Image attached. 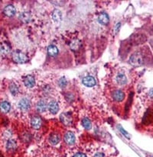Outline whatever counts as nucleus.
Listing matches in <instances>:
<instances>
[{"label": "nucleus", "mask_w": 153, "mask_h": 157, "mask_svg": "<svg viewBox=\"0 0 153 157\" xmlns=\"http://www.w3.org/2000/svg\"><path fill=\"white\" fill-rule=\"evenodd\" d=\"M112 95H113V100L118 101V102H121L125 98V93L122 90H119H119L114 91Z\"/></svg>", "instance_id": "nucleus-13"}, {"label": "nucleus", "mask_w": 153, "mask_h": 157, "mask_svg": "<svg viewBox=\"0 0 153 157\" xmlns=\"http://www.w3.org/2000/svg\"><path fill=\"white\" fill-rule=\"evenodd\" d=\"M70 49L73 50V51H77V50H78L80 47V40H73L70 43Z\"/></svg>", "instance_id": "nucleus-26"}, {"label": "nucleus", "mask_w": 153, "mask_h": 157, "mask_svg": "<svg viewBox=\"0 0 153 157\" xmlns=\"http://www.w3.org/2000/svg\"><path fill=\"white\" fill-rule=\"evenodd\" d=\"M58 52H59V51H58V48L55 45H50V46H48V53L50 56H52V57L56 56L58 54Z\"/></svg>", "instance_id": "nucleus-24"}, {"label": "nucleus", "mask_w": 153, "mask_h": 157, "mask_svg": "<svg viewBox=\"0 0 153 157\" xmlns=\"http://www.w3.org/2000/svg\"><path fill=\"white\" fill-rule=\"evenodd\" d=\"M9 90H10L11 94L13 96H17L20 92V87L18 83L14 82H12L9 85Z\"/></svg>", "instance_id": "nucleus-18"}, {"label": "nucleus", "mask_w": 153, "mask_h": 157, "mask_svg": "<svg viewBox=\"0 0 153 157\" xmlns=\"http://www.w3.org/2000/svg\"><path fill=\"white\" fill-rule=\"evenodd\" d=\"M82 84H83V86H87V87L91 88L94 87V86H95L96 85H97V81H96V79L93 77V76H85V77L82 79Z\"/></svg>", "instance_id": "nucleus-8"}, {"label": "nucleus", "mask_w": 153, "mask_h": 157, "mask_svg": "<svg viewBox=\"0 0 153 157\" xmlns=\"http://www.w3.org/2000/svg\"><path fill=\"white\" fill-rule=\"evenodd\" d=\"M4 14L8 17H12L15 15V12H16V9H15V6H12V5H8L7 6H6L4 9Z\"/></svg>", "instance_id": "nucleus-14"}, {"label": "nucleus", "mask_w": 153, "mask_h": 157, "mask_svg": "<svg viewBox=\"0 0 153 157\" xmlns=\"http://www.w3.org/2000/svg\"><path fill=\"white\" fill-rule=\"evenodd\" d=\"M11 51L10 46L7 43H2L0 45V54L7 55Z\"/></svg>", "instance_id": "nucleus-21"}, {"label": "nucleus", "mask_w": 153, "mask_h": 157, "mask_svg": "<svg viewBox=\"0 0 153 157\" xmlns=\"http://www.w3.org/2000/svg\"><path fill=\"white\" fill-rule=\"evenodd\" d=\"M109 16L107 13L105 12H103V13L100 14L98 17V21L100 23L101 25H107L109 23Z\"/></svg>", "instance_id": "nucleus-22"}, {"label": "nucleus", "mask_w": 153, "mask_h": 157, "mask_svg": "<svg viewBox=\"0 0 153 157\" xmlns=\"http://www.w3.org/2000/svg\"><path fill=\"white\" fill-rule=\"evenodd\" d=\"M70 157H88L87 156L85 153H82V152H74V153H72L71 155H70Z\"/></svg>", "instance_id": "nucleus-28"}, {"label": "nucleus", "mask_w": 153, "mask_h": 157, "mask_svg": "<svg viewBox=\"0 0 153 157\" xmlns=\"http://www.w3.org/2000/svg\"><path fill=\"white\" fill-rule=\"evenodd\" d=\"M60 120L62 122L63 124L66 125V126H69L72 123V117L68 113H62L60 115Z\"/></svg>", "instance_id": "nucleus-11"}, {"label": "nucleus", "mask_w": 153, "mask_h": 157, "mask_svg": "<svg viewBox=\"0 0 153 157\" xmlns=\"http://www.w3.org/2000/svg\"><path fill=\"white\" fill-rule=\"evenodd\" d=\"M64 142L69 146L74 145L75 143H76V136H75L74 133L73 132H67L65 135H64Z\"/></svg>", "instance_id": "nucleus-6"}, {"label": "nucleus", "mask_w": 153, "mask_h": 157, "mask_svg": "<svg viewBox=\"0 0 153 157\" xmlns=\"http://www.w3.org/2000/svg\"><path fill=\"white\" fill-rule=\"evenodd\" d=\"M51 17H52V19L57 23H59L60 21H61L62 19V13L60 10L58 9H55V10L53 11L51 14Z\"/></svg>", "instance_id": "nucleus-19"}, {"label": "nucleus", "mask_w": 153, "mask_h": 157, "mask_svg": "<svg viewBox=\"0 0 153 157\" xmlns=\"http://www.w3.org/2000/svg\"><path fill=\"white\" fill-rule=\"evenodd\" d=\"M149 97L152 98V99H153V89H150V91H149Z\"/></svg>", "instance_id": "nucleus-30"}, {"label": "nucleus", "mask_w": 153, "mask_h": 157, "mask_svg": "<svg viewBox=\"0 0 153 157\" xmlns=\"http://www.w3.org/2000/svg\"><path fill=\"white\" fill-rule=\"evenodd\" d=\"M34 157H58V156L54 150L47 148L39 150L34 154Z\"/></svg>", "instance_id": "nucleus-2"}, {"label": "nucleus", "mask_w": 153, "mask_h": 157, "mask_svg": "<svg viewBox=\"0 0 153 157\" xmlns=\"http://www.w3.org/2000/svg\"><path fill=\"white\" fill-rule=\"evenodd\" d=\"M11 109V105L9 104L8 101H2L0 103V111L2 113H4V114H6V113L9 112Z\"/></svg>", "instance_id": "nucleus-20"}, {"label": "nucleus", "mask_w": 153, "mask_h": 157, "mask_svg": "<svg viewBox=\"0 0 153 157\" xmlns=\"http://www.w3.org/2000/svg\"><path fill=\"white\" fill-rule=\"evenodd\" d=\"M82 126L86 130H91L92 128V123L88 118H83L82 120Z\"/></svg>", "instance_id": "nucleus-25"}, {"label": "nucleus", "mask_w": 153, "mask_h": 157, "mask_svg": "<svg viewBox=\"0 0 153 157\" xmlns=\"http://www.w3.org/2000/svg\"><path fill=\"white\" fill-rule=\"evenodd\" d=\"M119 28H120V23H117V24H116V25L115 26V30H114V31H115V33H117L118 31H119Z\"/></svg>", "instance_id": "nucleus-29"}, {"label": "nucleus", "mask_w": 153, "mask_h": 157, "mask_svg": "<svg viewBox=\"0 0 153 157\" xmlns=\"http://www.w3.org/2000/svg\"><path fill=\"white\" fill-rule=\"evenodd\" d=\"M31 15L28 12H23L22 13H20L19 15V19L24 23L29 22L30 20H31Z\"/></svg>", "instance_id": "nucleus-23"}, {"label": "nucleus", "mask_w": 153, "mask_h": 157, "mask_svg": "<svg viewBox=\"0 0 153 157\" xmlns=\"http://www.w3.org/2000/svg\"><path fill=\"white\" fill-rule=\"evenodd\" d=\"M115 81L119 86H124L127 82V77L123 73H119L115 77Z\"/></svg>", "instance_id": "nucleus-12"}, {"label": "nucleus", "mask_w": 153, "mask_h": 157, "mask_svg": "<svg viewBox=\"0 0 153 157\" xmlns=\"http://www.w3.org/2000/svg\"><path fill=\"white\" fill-rule=\"evenodd\" d=\"M48 109L51 114H56L59 111L60 106L58 101L51 100L48 105Z\"/></svg>", "instance_id": "nucleus-9"}, {"label": "nucleus", "mask_w": 153, "mask_h": 157, "mask_svg": "<svg viewBox=\"0 0 153 157\" xmlns=\"http://www.w3.org/2000/svg\"><path fill=\"white\" fill-rule=\"evenodd\" d=\"M18 147V143L17 140L14 138L9 137L8 140L6 141V149L7 151L9 152H13L15 151V150Z\"/></svg>", "instance_id": "nucleus-4"}, {"label": "nucleus", "mask_w": 153, "mask_h": 157, "mask_svg": "<svg viewBox=\"0 0 153 157\" xmlns=\"http://www.w3.org/2000/svg\"><path fill=\"white\" fill-rule=\"evenodd\" d=\"M48 103L47 102V100L45 99H40L36 102L35 108L38 112L39 113H44L48 109Z\"/></svg>", "instance_id": "nucleus-5"}, {"label": "nucleus", "mask_w": 153, "mask_h": 157, "mask_svg": "<svg viewBox=\"0 0 153 157\" xmlns=\"http://www.w3.org/2000/svg\"><path fill=\"white\" fill-rule=\"evenodd\" d=\"M143 63H144V59L142 53L139 52L134 53L129 58V63L133 67H140L143 65Z\"/></svg>", "instance_id": "nucleus-1"}, {"label": "nucleus", "mask_w": 153, "mask_h": 157, "mask_svg": "<svg viewBox=\"0 0 153 157\" xmlns=\"http://www.w3.org/2000/svg\"><path fill=\"white\" fill-rule=\"evenodd\" d=\"M67 81L65 77H61L59 78V80H58V86H59L61 89L65 88L66 86H67Z\"/></svg>", "instance_id": "nucleus-27"}, {"label": "nucleus", "mask_w": 153, "mask_h": 157, "mask_svg": "<svg viewBox=\"0 0 153 157\" xmlns=\"http://www.w3.org/2000/svg\"><path fill=\"white\" fill-rule=\"evenodd\" d=\"M48 140H49L50 144L52 146H56L61 141V137H60V135L56 133H52L49 136L48 138Z\"/></svg>", "instance_id": "nucleus-16"}, {"label": "nucleus", "mask_w": 153, "mask_h": 157, "mask_svg": "<svg viewBox=\"0 0 153 157\" xmlns=\"http://www.w3.org/2000/svg\"><path fill=\"white\" fill-rule=\"evenodd\" d=\"M18 107L22 111H28L30 108H31V101L26 98H22L19 101V102L18 103Z\"/></svg>", "instance_id": "nucleus-7"}, {"label": "nucleus", "mask_w": 153, "mask_h": 157, "mask_svg": "<svg viewBox=\"0 0 153 157\" xmlns=\"http://www.w3.org/2000/svg\"><path fill=\"white\" fill-rule=\"evenodd\" d=\"M89 157H107V153L102 149H95V150L91 151L89 154Z\"/></svg>", "instance_id": "nucleus-17"}, {"label": "nucleus", "mask_w": 153, "mask_h": 157, "mask_svg": "<svg viewBox=\"0 0 153 157\" xmlns=\"http://www.w3.org/2000/svg\"><path fill=\"white\" fill-rule=\"evenodd\" d=\"M42 119L40 118L38 116H35V117H32L31 120V126L32 127V128L35 130L40 129V128L42 127Z\"/></svg>", "instance_id": "nucleus-15"}, {"label": "nucleus", "mask_w": 153, "mask_h": 157, "mask_svg": "<svg viewBox=\"0 0 153 157\" xmlns=\"http://www.w3.org/2000/svg\"><path fill=\"white\" fill-rule=\"evenodd\" d=\"M23 83L26 86V87L28 88V89H31L35 86V79H34V76L28 75L23 78Z\"/></svg>", "instance_id": "nucleus-10"}, {"label": "nucleus", "mask_w": 153, "mask_h": 157, "mask_svg": "<svg viewBox=\"0 0 153 157\" xmlns=\"http://www.w3.org/2000/svg\"><path fill=\"white\" fill-rule=\"evenodd\" d=\"M12 59L17 63H24L28 61V57L21 51H15L12 53Z\"/></svg>", "instance_id": "nucleus-3"}]
</instances>
